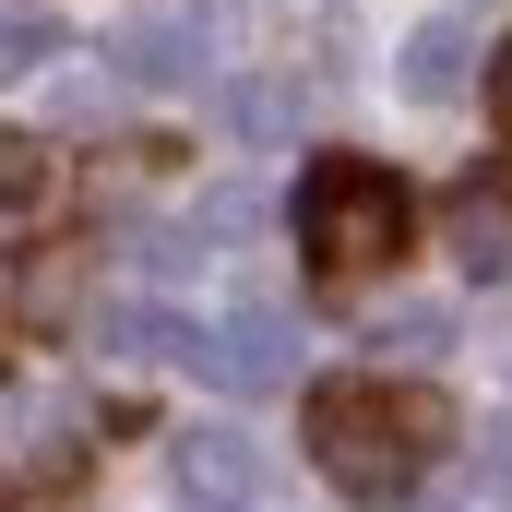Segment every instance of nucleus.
<instances>
[{"label":"nucleus","instance_id":"9d476101","mask_svg":"<svg viewBox=\"0 0 512 512\" xmlns=\"http://www.w3.org/2000/svg\"><path fill=\"white\" fill-rule=\"evenodd\" d=\"M36 191H48V155H36L24 131H0V215H12V203H36Z\"/></svg>","mask_w":512,"mask_h":512},{"label":"nucleus","instance_id":"6e6552de","mask_svg":"<svg viewBox=\"0 0 512 512\" xmlns=\"http://www.w3.org/2000/svg\"><path fill=\"white\" fill-rule=\"evenodd\" d=\"M48 48H60V24H48V12H24V0H0V72H36Z\"/></svg>","mask_w":512,"mask_h":512},{"label":"nucleus","instance_id":"ddd939ff","mask_svg":"<svg viewBox=\"0 0 512 512\" xmlns=\"http://www.w3.org/2000/svg\"><path fill=\"white\" fill-rule=\"evenodd\" d=\"M0 512H24V501H12V489H0Z\"/></svg>","mask_w":512,"mask_h":512},{"label":"nucleus","instance_id":"f8f14e48","mask_svg":"<svg viewBox=\"0 0 512 512\" xmlns=\"http://www.w3.org/2000/svg\"><path fill=\"white\" fill-rule=\"evenodd\" d=\"M489 96H501V120H512V48H501V72H489Z\"/></svg>","mask_w":512,"mask_h":512},{"label":"nucleus","instance_id":"39448f33","mask_svg":"<svg viewBox=\"0 0 512 512\" xmlns=\"http://www.w3.org/2000/svg\"><path fill=\"white\" fill-rule=\"evenodd\" d=\"M441 227H453V262L465 274H512V167H477L441 203Z\"/></svg>","mask_w":512,"mask_h":512},{"label":"nucleus","instance_id":"f03ea898","mask_svg":"<svg viewBox=\"0 0 512 512\" xmlns=\"http://www.w3.org/2000/svg\"><path fill=\"white\" fill-rule=\"evenodd\" d=\"M298 239H310V274L322 286H370L405 251V191H393L370 155H322L310 191H298Z\"/></svg>","mask_w":512,"mask_h":512},{"label":"nucleus","instance_id":"f257e3e1","mask_svg":"<svg viewBox=\"0 0 512 512\" xmlns=\"http://www.w3.org/2000/svg\"><path fill=\"white\" fill-rule=\"evenodd\" d=\"M453 441V405L429 382H382V370H346V382L310 393V465L346 489V501H405L417 465Z\"/></svg>","mask_w":512,"mask_h":512},{"label":"nucleus","instance_id":"423d86ee","mask_svg":"<svg viewBox=\"0 0 512 512\" xmlns=\"http://www.w3.org/2000/svg\"><path fill=\"white\" fill-rule=\"evenodd\" d=\"M179 489L239 512V501H262V453L239 441V429H191V441H179Z\"/></svg>","mask_w":512,"mask_h":512},{"label":"nucleus","instance_id":"9b49d317","mask_svg":"<svg viewBox=\"0 0 512 512\" xmlns=\"http://www.w3.org/2000/svg\"><path fill=\"white\" fill-rule=\"evenodd\" d=\"M382 346H393V358H441V346H453V310H393Z\"/></svg>","mask_w":512,"mask_h":512},{"label":"nucleus","instance_id":"0eeeda50","mask_svg":"<svg viewBox=\"0 0 512 512\" xmlns=\"http://www.w3.org/2000/svg\"><path fill=\"white\" fill-rule=\"evenodd\" d=\"M405 96H429V108L465 96V24H417L405 36Z\"/></svg>","mask_w":512,"mask_h":512},{"label":"nucleus","instance_id":"20e7f679","mask_svg":"<svg viewBox=\"0 0 512 512\" xmlns=\"http://www.w3.org/2000/svg\"><path fill=\"white\" fill-rule=\"evenodd\" d=\"M108 60H120L131 84H203V72H215V24H203L191 0H167V12L120 24V48H108Z\"/></svg>","mask_w":512,"mask_h":512},{"label":"nucleus","instance_id":"7ed1b4c3","mask_svg":"<svg viewBox=\"0 0 512 512\" xmlns=\"http://www.w3.org/2000/svg\"><path fill=\"white\" fill-rule=\"evenodd\" d=\"M191 370H203L215 393H239V405H251V393H286V370H298V322H286V310H227V322L191 334Z\"/></svg>","mask_w":512,"mask_h":512},{"label":"nucleus","instance_id":"1a4fd4ad","mask_svg":"<svg viewBox=\"0 0 512 512\" xmlns=\"http://www.w3.org/2000/svg\"><path fill=\"white\" fill-rule=\"evenodd\" d=\"M227 108H239V131H251V143H274V131L298 120V84H239Z\"/></svg>","mask_w":512,"mask_h":512}]
</instances>
